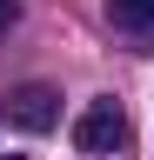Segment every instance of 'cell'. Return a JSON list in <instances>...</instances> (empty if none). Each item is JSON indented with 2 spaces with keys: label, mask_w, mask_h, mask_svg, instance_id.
<instances>
[{
  "label": "cell",
  "mask_w": 154,
  "mask_h": 160,
  "mask_svg": "<svg viewBox=\"0 0 154 160\" xmlns=\"http://www.w3.org/2000/svg\"><path fill=\"white\" fill-rule=\"evenodd\" d=\"M74 147H81V153H121V147H127V113H121V100H94V107L74 120Z\"/></svg>",
  "instance_id": "cell-1"
},
{
  "label": "cell",
  "mask_w": 154,
  "mask_h": 160,
  "mask_svg": "<svg viewBox=\"0 0 154 160\" xmlns=\"http://www.w3.org/2000/svg\"><path fill=\"white\" fill-rule=\"evenodd\" d=\"M7 120H13L20 133H47V127H61V93H54V87H20V93L7 100Z\"/></svg>",
  "instance_id": "cell-2"
},
{
  "label": "cell",
  "mask_w": 154,
  "mask_h": 160,
  "mask_svg": "<svg viewBox=\"0 0 154 160\" xmlns=\"http://www.w3.org/2000/svg\"><path fill=\"white\" fill-rule=\"evenodd\" d=\"M107 20H114L127 40H141V47L154 40V0H107Z\"/></svg>",
  "instance_id": "cell-3"
},
{
  "label": "cell",
  "mask_w": 154,
  "mask_h": 160,
  "mask_svg": "<svg viewBox=\"0 0 154 160\" xmlns=\"http://www.w3.org/2000/svg\"><path fill=\"white\" fill-rule=\"evenodd\" d=\"M13 13H20V7H13V0H0V27H13Z\"/></svg>",
  "instance_id": "cell-4"
},
{
  "label": "cell",
  "mask_w": 154,
  "mask_h": 160,
  "mask_svg": "<svg viewBox=\"0 0 154 160\" xmlns=\"http://www.w3.org/2000/svg\"><path fill=\"white\" fill-rule=\"evenodd\" d=\"M7 160H27V153H7Z\"/></svg>",
  "instance_id": "cell-5"
}]
</instances>
